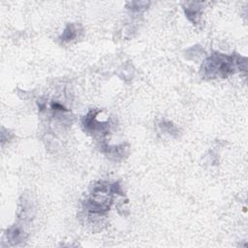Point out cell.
<instances>
[{
    "instance_id": "cell-1",
    "label": "cell",
    "mask_w": 248,
    "mask_h": 248,
    "mask_svg": "<svg viewBox=\"0 0 248 248\" xmlns=\"http://www.w3.org/2000/svg\"><path fill=\"white\" fill-rule=\"evenodd\" d=\"M235 63L236 61L233 59L232 56H227L217 53L215 55H212L210 58H208L207 61H205V71H207L209 75L215 72L217 75L226 77L235 68Z\"/></svg>"
},
{
    "instance_id": "cell-2",
    "label": "cell",
    "mask_w": 248,
    "mask_h": 248,
    "mask_svg": "<svg viewBox=\"0 0 248 248\" xmlns=\"http://www.w3.org/2000/svg\"><path fill=\"white\" fill-rule=\"evenodd\" d=\"M76 36V30L73 25H68L66 30L64 31V34L62 36V39L64 41H70Z\"/></svg>"
}]
</instances>
